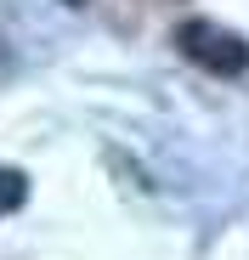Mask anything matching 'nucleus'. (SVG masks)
Returning <instances> with one entry per match:
<instances>
[{"label": "nucleus", "mask_w": 249, "mask_h": 260, "mask_svg": "<svg viewBox=\"0 0 249 260\" xmlns=\"http://www.w3.org/2000/svg\"><path fill=\"white\" fill-rule=\"evenodd\" d=\"M181 51L193 62H204L210 74H243L249 68V46H243L232 28H215V23H204V17L181 23Z\"/></svg>", "instance_id": "f257e3e1"}, {"label": "nucleus", "mask_w": 249, "mask_h": 260, "mask_svg": "<svg viewBox=\"0 0 249 260\" xmlns=\"http://www.w3.org/2000/svg\"><path fill=\"white\" fill-rule=\"evenodd\" d=\"M23 198H28V181L17 176V170H0V215L23 209Z\"/></svg>", "instance_id": "f03ea898"}, {"label": "nucleus", "mask_w": 249, "mask_h": 260, "mask_svg": "<svg viewBox=\"0 0 249 260\" xmlns=\"http://www.w3.org/2000/svg\"><path fill=\"white\" fill-rule=\"evenodd\" d=\"M68 6H85V0H68Z\"/></svg>", "instance_id": "7ed1b4c3"}]
</instances>
